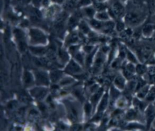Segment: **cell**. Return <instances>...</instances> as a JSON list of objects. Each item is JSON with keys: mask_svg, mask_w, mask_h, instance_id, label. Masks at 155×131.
<instances>
[{"mask_svg": "<svg viewBox=\"0 0 155 131\" xmlns=\"http://www.w3.org/2000/svg\"><path fill=\"white\" fill-rule=\"evenodd\" d=\"M80 29L82 32V33H89L90 32V28L87 25V24L85 21H82L79 24Z\"/></svg>", "mask_w": 155, "mask_h": 131, "instance_id": "13", "label": "cell"}, {"mask_svg": "<svg viewBox=\"0 0 155 131\" xmlns=\"http://www.w3.org/2000/svg\"><path fill=\"white\" fill-rule=\"evenodd\" d=\"M103 62H104V58H103V56L102 55L98 56L97 59H96V66H99L100 65H101L102 64Z\"/></svg>", "mask_w": 155, "mask_h": 131, "instance_id": "29", "label": "cell"}, {"mask_svg": "<svg viewBox=\"0 0 155 131\" xmlns=\"http://www.w3.org/2000/svg\"><path fill=\"white\" fill-rule=\"evenodd\" d=\"M135 87H136V82H134V81H131V82L129 83L128 88H129L130 90H133Z\"/></svg>", "mask_w": 155, "mask_h": 131, "instance_id": "32", "label": "cell"}, {"mask_svg": "<svg viewBox=\"0 0 155 131\" xmlns=\"http://www.w3.org/2000/svg\"><path fill=\"white\" fill-rule=\"evenodd\" d=\"M91 3V0H79L78 4L79 6H87Z\"/></svg>", "mask_w": 155, "mask_h": 131, "instance_id": "25", "label": "cell"}, {"mask_svg": "<svg viewBox=\"0 0 155 131\" xmlns=\"http://www.w3.org/2000/svg\"><path fill=\"white\" fill-rule=\"evenodd\" d=\"M127 57L130 61H131L133 62H136V59L135 56L132 54V53H131L129 51L127 52Z\"/></svg>", "mask_w": 155, "mask_h": 131, "instance_id": "28", "label": "cell"}, {"mask_svg": "<svg viewBox=\"0 0 155 131\" xmlns=\"http://www.w3.org/2000/svg\"><path fill=\"white\" fill-rule=\"evenodd\" d=\"M144 19V15L137 10L130 11L125 16V22L130 26H136L140 24Z\"/></svg>", "mask_w": 155, "mask_h": 131, "instance_id": "1", "label": "cell"}, {"mask_svg": "<svg viewBox=\"0 0 155 131\" xmlns=\"http://www.w3.org/2000/svg\"><path fill=\"white\" fill-rule=\"evenodd\" d=\"M61 76V73L59 72H53L51 74V77L53 81H56L58 79H59Z\"/></svg>", "mask_w": 155, "mask_h": 131, "instance_id": "22", "label": "cell"}, {"mask_svg": "<svg viewBox=\"0 0 155 131\" xmlns=\"http://www.w3.org/2000/svg\"><path fill=\"white\" fill-rule=\"evenodd\" d=\"M111 11L113 12L114 16L120 17L124 14L125 10L121 3L119 1H116L113 4V9Z\"/></svg>", "mask_w": 155, "mask_h": 131, "instance_id": "3", "label": "cell"}, {"mask_svg": "<svg viewBox=\"0 0 155 131\" xmlns=\"http://www.w3.org/2000/svg\"><path fill=\"white\" fill-rule=\"evenodd\" d=\"M155 29V25L152 24H147L142 29V34L145 37H150L151 36Z\"/></svg>", "mask_w": 155, "mask_h": 131, "instance_id": "4", "label": "cell"}, {"mask_svg": "<svg viewBox=\"0 0 155 131\" xmlns=\"http://www.w3.org/2000/svg\"><path fill=\"white\" fill-rule=\"evenodd\" d=\"M108 50V48L107 47V46H104V47H103V48H102V50L104 51V52H106V51Z\"/></svg>", "mask_w": 155, "mask_h": 131, "instance_id": "38", "label": "cell"}, {"mask_svg": "<svg viewBox=\"0 0 155 131\" xmlns=\"http://www.w3.org/2000/svg\"><path fill=\"white\" fill-rule=\"evenodd\" d=\"M147 72L150 76L155 75V66H150L147 69Z\"/></svg>", "mask_w": 155, "mask_h": 131, "instance_id": "27", "label": "cell"}, {"mask_svg": "<svg viewBox=\"0 0 155 131\" xmlns=\"http://www.w3.org/2000/svg\"><path fill=\"white\" fill-rule=\"evenodd\" d=\"M148 86H145L143 87H142L137 95L138 97L142 98L145 97V96H147V93L148 92Z\"/></svg>", "mask_w": 155, "mask_h": 131, "instance_id": "17", "label": "cell"}, {"mask_svg": "<svg viewBox=\"0 0 155 131\" xmlns=\"http://www.w3.org/2000/svg\"><path fill=\"white\" fill-rule=\"evenodd\" d=\"M76 59H77L78 61H79V62H81L82 63V61L83 60V58H82V56L81 54L78 53V54L76 55Z\"/></svg>", "mask_w": 155, "mask_h": 131, "instance_id": "35", "label": "cell"}, {"mask_svg": "<svg viewBox=\"0 0 155 131\" xmlns=\"http://www.w3.org/2000/svg\"><path fill=\"white\" fill-rule=\"evenodd\" d=\"M146 116L147 119V124L149 126L155 118V110L151 105H150L147 109L146 112Z\"/></svg>", "mask_w": 155, "mask_h": 131, "instance_id": "5", "label": "cell"}, {"mask_svg": "<svg viewBox=\"0 0 155 131\" xmlns=\"http://www.w3.org/2000/svg\"><path fill=\"white\" fill-rule=\"evenodd\" d=\"M31 51L36 54H42L45 52V49L42 47H34L31 48Z\"/></svg>", "mask_w": 155, "mask_h": 131, "instance_id": "24", "label": "cell"}, {"mask_svg": "<svg viewBox=\"0 0 155 131\" xmlns=\"http://www.w3.org/2000/svg\"><path fill=\"white\" fill-rule=\"evenodd\" d=\"M102 92V89H100L96 94H94L92 97H91V102L94 105H96V102H97L99 98H100L101 94Z\"/></svg>", "mask_w": 155, "mask_h": 131, "instance_id": "18", "label": "cell"}, {"mask_svg": "<svg viewBox=\"0 0 155 131\" xmlns=\"http://www.w3.org/2000/svg\"><path fill=\"white\" fill-rule=\"evenodd\" d=\"M90 24L94 29L97 30H103L104 29V22L102 21L96 20V19H91L90 21Z\"/></svg>", "mask_w": 155, "mask_h": 131, "instance_id": "7", "label": "cell"}, {"mask_svg": "<svg viewBox=\"0 0 155 131\" xmlns=\"http://www.w3.org/2000/svg\"><path fill=\"white\" fill-rule=\"evenodd\" d=\"M151 79H152V81H153V82L155 83V75H154V76H151Z\"/></svg>", "mask_w": 155, "mask_h": 131, "instance_id": "39", "label": "cell"}, {"mask_svg": "<svg viewBox=\"0 0 155 131\" xmlns=\"http://www.w3.org/2000/svg\"><path fill=\"white\" fill-rule=\"evenodd\" d=\"M120 1H126V0H120Z\"/></svg>", "mask_w": 155, "mask_h": 131, "instance_id": "40", "label": "cell"}, {"mask_svg": "<svg viewBox=\"0 0 155 131\" xmlns=\"http://www.w3.org/2000/svg\"><path fill=\"white\" fill-rule=\"evenodd\" d=\"M147 101H153L155 99V87H152L149 92H148L146 98Z\"/></svg>", "mask_w": 155, "mask_h": 131, "instance_id": "14", "label": "cell"}, {"mask_svg": "<svg viewBox=\"0 0 155 131\" xmlns=\"http://www.w3.org/2000/svg\"><path fill=\"white\" fill-rule=\"evenodd\" d=\"M52 1L57 3H62L63 2V0H52Z\"/></svg>", "mask_w": 155, "mask_h": 131, "instance_id": "37", "label": "cell"}, {"mask_svg": "<svg viewBox=\"0 0 155 131\" xmlns=\"http://www.w3.org/2000/svg\"><path fill=\"white\" fill-rule=\"evenodd\" d=\"M24 80H25V82L27 84H30V83H31L33 82V81H32V76L30 75V73H29L28 72L25 73Z\"/></svg>", "mask_w": 155, "mask_h": 131, "instance_id": "23", "label": "cell"}, {"mask_svg": "<svg viewBox=\"0 0 155 131\" xmlns=\"http://www.w3.org/2000/svg\"><path fill=\"white\" fill-rule=\"evenodd\" d=\"M124 27H125L124 24L120 21L117 22V23L116 24V29L119 32L123 31L124 29Z\"/></svg>", "mask_w": 155, "mask_h": 131, "instance_id": "26", "label": "cell"}, {"mask_svg": "<svg viewBox=\"0 0 155 131\" xmlns=\"http://www.w3.org/2000/svg\"><path fill=\"white\" fill-rule=\"evenodd\" d=\"M79 70H80V68L73 61H71L67 68V71L68 72H73H73H77Z\"/></svg>", "mask_w": 155, "mask_h": 131, "instance_id": "11", "label": "cell"}, {"mask_svg": "<svg viewBox=\"0 0 155 131\" xmlns=\"http://www.w3.org/2000/svg\"><path fill=\"white\" fill-rule=\"evenodd\" d=\"M92 49H93V47L91 46V45H87V46H85L84 47V50L86 51L87 52H90L91 50H92Z\"/></svg>", "mask_w": 155, "mask_h": 131, "instance_id": "34", "label": "cell"}, {"mask_svg": "<svg viewBox=\"0 0 155 131\" xmlns=\"http://www.w3.org/2000/svg\"><path fill=\"white\" fill-rule=\"evenodd\" d=\"M84 14L90 18H92L95 13V10L92 7H87L83 8Z\"/></svg>", "mask_w": 155, "mask_h": 131, "instance_id": "9", "label": "cell"}, {"mask_svg": "<svg viewBox=\"0 0 155 131\" xmlns=\"http://www.w3.org/2000/svg\"><path fill=\"white\" fill-rule=\"evenodd\" d=\"M94 7L99 12V11H104V9L107 7V6L102 2H96L94 4Z\"/></svg>", "mask_w": 155, "mask_h": 131, "instance_id": "20", "label": "cell"}, {"mask_svg": "<svg viewBox=\"0 0 155 131\" xmlns=\"http://www.w3.org/2000/svg\"><path fill=\"white\" fill-rule=\"evenodd\" d=\"M124 75L125 76L128 78V79H130L132 78L133 75H132V72H131L130 71H129L128 70L126 69V70H124Z\"/></svg>", "mask_w": 155, "mask_h": 131, "instance_id": "30", "label": "cell"}, {"mask_svg": "<svg viewBox=\"0 0 155 131\" xmlns=\"http://www.w3.org/2000/svg\"><path fill=\"white\" fill-rule=\"evenodd\" d=\"M107 99H108V96L107 94H105L104 96L103 97L102 101L101 102V104L99 107V111H102L103 110L105 109L107 105Z\"/></svg>", "mask_w": 155, "mask_h": 131, "instance_id": "15", "label": "cell"}, {"mask_svg": "<svg viewBox=\"0 0 155 131\" xmlns=\"http://www.w3.org/2000/svg\"><path fill=\"white\" fill-rule=\"evenodd\" d=\"M91 105H90L89 104H87L85 106V112H86L87 115L90 114V113L91 112Z\"/></svg>", "mask_w": 155, "mask_h": 131, "instance_id": "31", "label": "cell"}, {"mask_svg": "<svg viewBox=\"0 0 155 131\" xmlns=\"http://www.w3.org/2000/svg\"><path fill=\"white\" fill-rule=\"evenodd\" d=\"M127 69L133 73V72L134 71V67L132 64H128L127 66Z\"/></svg>", "mask_w": 155, "mask_h": 131, "instance_id": "33", "label": "cell"}, {"mask_svg": "<svg viewBox=\"0 0 155 131\" xmlns=\"http://www.w3.org/2000/svg\"><path fill=\"white\" fill-rule=\"evenodd\" d=\"M137 116V113L134 110H130L127 114V118L128 119H133Z\"/></svg>", "mask_w": 155, "mask_h": 131, "instance_id": "21", "label": "cell"}, {"mask_svg": "<svg viewBox=\"0 0 155 131\" xmlns=\"http://www.w3.org/2000/svg\"><path fill=\"white\" fill-rule=\"evenodd\" d=\"M136 72H137V73H139V75H142L147 71V68L145 65L138 64L136 66Z\"/></svg>", "mask_w": 155, "mask_h": 131, "instance_id": "16", "label": "cell"}, {"mask_svg": "<svg viewBox=\"0 0 155 131\" xmlns=\"http://www.w3.org/2000/svg\"><path fill=\"white\" fill-rule=\"evenodd\" d=\"M96 18L99 21H108L109 15L107 12L104 11H99L96 14Z\"/></svg>", "mask_w": 155, "mask_h": 131, "instance_id": "8", "label": "cell"}, {"mask_svg": "<svg viewBox=\"0 0 155 131\" xmlns=\"http://www.w3.org/2000/svg\"><path fill=\"white\" fill-rule=\"evenodd\" d=\"M33 95L38 98H43L44 97V96L45 95L46 93H47V90L46 89H33Z\"/></svg>", "mask_w": 155, "mask_h": 131, "instance_id": "10", "label": "cell"}, {"mask_svg": "<svg viewBox=\"0 0 155 131\" xmlns=\"http://www.w3.org/2000/svg\"><path fill=\"white\" fill-rule=\"evenodd\" d=\"M30 42L32 44H45L47 41L45 35L38 29H30L29 30Z\"/></svg>", "mask_w": 155, "mask_h": 131, "instance_id": "2", "label": "cell"}, {"mask_svg": "<svg viewBox=\"0 0 155 131\" xmlns=\"http://www.w3.org/2000/svg\"><path fill=\"white\" fill-rule=\"evenodd\" d=\"M36 80L38 83L42 84H48V78L47 75L42 72H38L36 73Z\"/></svg>", "mask_w": 155, "mask_h": 131, "instance_id": "6", "label": "cell"}, {"mask_svg": "<svg viewBox=\"0 0 155 131\" xmlns=\"http://www.w3.org/2000/svg\"><path fill=\"white\" fill-rule=\"evenodd\" d=\"M92 56H93L91 55H90V56H88L87 57V64L89 65V64L91 62Z\"/></svg>", "mask_w": 155, "mask_h": 131, "instance_id": "36", "label": "cell"}, {"mask_svg": "<svg viewBox=\"0 0 155 131\" xmlns=\"http://www.w3.org/2000/svg\"><path fill=\"white\" fill-rule=\"evenodd\" d=\"M78 40V36L76 33H71L70 34L66 41L67 44H72L74 42H76Z\"/></svg>", "mask_w": 155, "mask_h": 131, "instance_id": "12", "label": "cell"}, {"mask_svg": "<svg viewBox=\"0 0 155 131\" xmlns=\"http://www.w3.org/2000/svg\"><path fill=\"white\" fill-rule=\"evenodd\" d=\"M115 83L119 88L122 89L124 86V79L122 76H117L116 78Z\"/></svg>", "mask_w": 155, "mask_h": 131, "instance_id": "19", "label": "cell"}]
</instances>
